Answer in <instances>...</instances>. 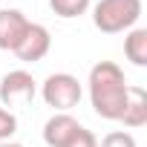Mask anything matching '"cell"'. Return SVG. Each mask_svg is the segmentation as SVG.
<instances>
[{
	"instance_id": "8",
	"label": "cell",
	"mask_w": 147,
	"mask_h": 147,
	"mask_svg": "<svg viewBox=\"0 0 147 147\" xmlns=\"http://www.w3.org/2000/svg\"><path fill=\"white\" fill-rule=\"evenodd\" d=\"M118 121L124 127H130V130H138V127L147 124V92H144V87H133L130 84L127 107H124V113H121Z\"/></svg>"
},
{
	"instance_id": "4",
	"label": "cell",
	"mask_w": 147,
	"mask_h": 147,
	"mask_svg": "<svg viewBox=\"0 0 147 147\" xmlns=\"http://www.w3.org/2000/svg\"><path fill=\"white\" fill-rule=\"evenodd\" d=\"M35 92H38V81L26 69H12V72H6V75L0 78V104L6 110L32 101Z\"/></svg>"
},
{
	"instance_id": "6",
	"label": "cell",
	"mask_w": 147,
	"mask_h": 147,
	"mask_svg": "<svg viewBox=\"0 0 147 147\" xmlns=\"http://www.w3.org/2000/svg\"><path fill=\"white\" fill-rule=\"evenodd\" d=\"M29 23L32 20H26V15L20 9H0V49L15 52L18 43L23 40Z\"/></svg>"
},
{
	"instance_id": "7",
	"label": "cell",
	"mask_w": 147,
	"mask_h": 147,
	"mask_svg": "<svg viewBox=\"0 0 147 147\" xmlns=\"http://www.w3.org/2000/svg\"><path fill=\"white\" fill-rule=\"evenodd\" d=\"M78 118H72L69 113H55L46 124H43V141L46 147H63L72 136L78 133Z\"/></svg>"
},
{
	"instance_id": "14",
	"label": "cell",
	"mask_w": 147,
	"mask_h": 147,
	"mask_svg": "<svg viewBox=\"0 0 147 147\" xmlns=\"http://www.w3.org/2000/svg\"><path fill=\"white\" fill-rule=\"evenodd\" d=\"M0 147H23V144H18V141H0Z\"/></svg>"
},
{
	"instance_id": "10",
	"label": "cell",
	"mask_w": 147,
	"mask_h": 147,
	"mask_svg": "<svg viewBox=\"0 0 147 147\" xmlns=\"http://www.w3.org/2000/svg\"><path fill=\"white\" fill-rule=\"evenodd\" d=\"M49 9L63 18V20H72V18H81L87 9H90V0H49Z\"/></svg>"
},
{
	"instance_id": "5",
	"label": "cell",
	"mask_w": 147,
	"mask_h": 147,
	"mask_svg": "<svg viewBox=\"0 0 147 147\" xmlns=\"http://www.w3.org/2000/svg\"><path fill=\"white\" fill-rule=\"evenodd\" d=\"M49 49H52V35H49V29H46L43 23H29V29H26L23 40L18 43L15 55H18L23 63H35V61H43V58L49 55Z\"/></svg>"
},
{
	"instance_id": "13",
	"label": "cell",
	"mask_w": 147,
	"mask_h": 147,
	"mask_svg": "<svg viewBox=\"0 0 147 147\" xmlns=\"http://www.w3.org/2000/svg\"><path fill=\"white\" fill-rule=\"evenodd\" d=\"M63 147H98V138L87 130V127H78V133L75 136H72Z\"/></svg>"
},
{
	"instance_id": "9",
	"label": "cell",
	"mask_w": 147,
	"mask_h": 147,
	"mask_svg": "<svg viewBox=\"0 0 147 147\" xmlns=\"http://www.w3.org/2000/svg\"><path fill=\"white\" fill-rule=\"evenodd\" d=\"M124 55L133 66H147V29L133 26L124 38Z\"/></svg>"
},
{
	"instance_id": "11",
	"label": "cell",
	"mask_w": 147,
	"mask_h": 147,
	"mask_svg": "<svg viewBox=\"0 0 147 147\" xmlns=\"http://www.w3.org/2000/svg\"><path fill=\"white\" fill-rule=\"evenodd\" d=\"M101 147H138L136 144V136L127 133V130H113L101 138Z\"/></svg>"
},
{
	"instance_id": "1",
	"label": "cell",
	"mask_w": 147,
	"mask_h": 147,
	"mask_svg": "<svg viewBox=\"0 0 147 147\" xmlns=\"http://www.w3.org/2000/svg\"><path fill=\"white\" fill-rule=\"evenodd\" d=\"M87 84H90V104L95 115L107 121H118L127 107V92H130V84L124 78L121 66L113 61H98L90 69Z\"/></svg>"
},
{
	"instance_id": "2",
	"label": "cell",
	"mask_w": 147,
	"mask_h": 147,
	"mask_svg": "<svg viewBox=\"0 0 147 147\" xmlns=\"http://www.w3.org/2000/svg\"><path fill=\"white\" fill-rule=\"evenodd\" d=\"M141 18V0H98L92 6V23L104 35L130 32Z\"/></svg>"
},
{
	"instance_id": "12",
	"label": "cell",
	"mask_w": 147,
	"mask_h": 147,
	"mask_svg": "<svg viewBox=\"0 0 147 147\" xmlns=\"http://www.w3.org/2000/svg\"><path fill=\"white\" fill-rule=\"evenodd\" d=\"M15 130H18V118H15V113L6 110V107H0V141H9V138L15 136Z\"/></svg>"
},
{
	"instance_id": "3",
	"label": "cell",
	"mask_w": 147,
	"mask_h": 147,
	"mask_svg": "<svg viewBox=\"0 0 147 147\" xmlns=\"http://www.w3.org/2000/svg\"><path fill=\"white\" fill-rule=\"evenodd\" d=\"M40 95L46 101V107H52L55 113H69L72 107H78L84 90L81 81L69 72H52V75L40 84Z\"/></svg>"
}]
</instances>
